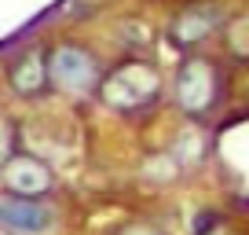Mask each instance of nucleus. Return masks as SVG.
<instances>
[{
  "instance_id": "nucleus-7",
  "label": "nucleus",
  "mask_w": 249,
  "mask_h": 235,
  "mask_svg": "<svg viewBox=\"0 0 249 235\" xmlns=\"http://www.w3.org/2000/svg\"><path fill=\"white\" fill-rule=\"evenodd\" d=\"M8 81H11V88H15L18 96H40V92H48V66H44V52L40 48H33V52H26V55H18L15 63H11V70H8Z\"/></svg>"
},
{
  "instance_id": "nucleus-5",
  "label": "nucleus",
  "mask_w": 249,
  "mask_h": 235,
  "mask_svg": "<svg viewBox=\"0 0 249 235\" xmlns=\"http://www.w3.org/2000/svg\"><path fill=\"white\" fill-rule=\"evenodd\" d=\"M224 26V8L220 4H187L169 26V37L172 44L179 48H195L202 40H209L213 33Z\"/></svg>"
},
{
  "instance_id": "nucleus-9",
  "label": "nucleus",
  "mask_w": 249,
  "mask_h": 235,
  "mask_svg": "<svg viewBox=\"0 0 249 235\" xmlns=\"http://www.w3.org/2000/svg\"><path fill=\"white\" fill-rule=\"evenodd\" d=\"M11 151H15V147H11V129L0 121V158H8Z\"/></svg>"
},
{
  "instance_id": "nucleus-2",
  "label": "nucleus",
  "mask_w": 249,
  "mask_h": 235,
  "mask_svg": "<svg viewBox=\"0 0 249 235\" xmlns=\"http://www.w3.org/2000/svg\"><path fill=\"white\" fill-rule=\"evenodd\" d=\"M220 85H224V78H220L216 63L195 55V59H187V63L176 70L172 96H176L179 110H183L187 118H205L220 103Z\"/></svg>"
},
{
  "instance_id": "nucleus-3",
  "label": "nucleus",
  "mask_w": 249,
  "mask_h": 235,
  "mask_svg": "<svg viewBox=\"0 0 249 235\" xmlns=\"http://www.w3.org/2000/svg\"><path fill=\"white\" fill-rule=\"evenodd\" d=\"M44 66H48V85L62 88L70 96H85L99 85L103 70L95 63V55L88 52L85 44H73V40H62L55 44L52 52L44 55Z\"/></svg>"
},
{
  "instance_id": "nucleus-6",
  "label": "nucleus",
  "mask_w": 249,
  "mask_h": 235,
  "mask_svg": "<svg viewBox=\"0 0 249 235\" xmlns=\"http://www.w3.org/2000/svg\"><path fill=\"white\" fill-rule=\"evenodd\" d=\"M52 206H44L40 198H0V228L18 235H37L44 228H52Z\"/></svg>"
},
{
  "instance_id": "nucleus-8",
  "label": "nucleus",
  "mask_w": 249,
  "mask_h": 235,
  "mask_svg": "<svg viewBox=\"0 0 249 235\" xmlns=\"http://www.w3.org/2000/svg\"><path fill=\"white\" fill-rule=\"evenodd\" d=\"M242 37H246V19H234L231 30H227V48H231V59H234V63L246 59V44H242Z\"/></svg>"
},
{
  "instance_id": "nucleus-1",
  "label": "nucleus",
  "mask_w": 249,
  "mask_h": 235,
  "mask_svg": "<svg viewBox=\"0 0 249 235\" xmlns=\"http://www.w3.org/2000/svg\"><path fill=\"white\" fill-rule=\"evenodd\" d=\"M95 92H99V99L107 107L121 110V114H132V110L150 107L161 96V74L150 63H143V59H128V63L114 66L110 74H103Z\"/></svg>"
},
{
  "instance_id": "nucleus-4",
  "label": "nucleus",
  "mask_w": 249,
  "mask_h": 235,
  "mask_svg": "<svg viewBox=\"0 0 249 235\" xmlns=\"http://www.w3.org/2000/svg\"><path fill=\"white\" fill-rule=\"evenodd\" d=\"M0 180L8 188L11 198H40L55 188V176L40 158L26 155V151H11L4 158V169H0Z\"/></svg>"
}]
</instances>
